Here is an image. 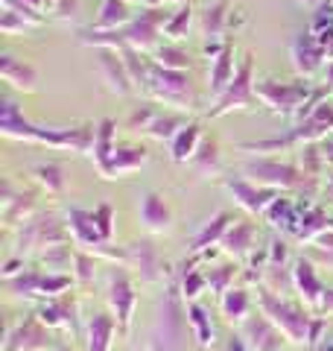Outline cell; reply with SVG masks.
Returning <instances> with one entry per match:
<instances>
[{
    "mask_svg": "<svg viewBox=\"0 0 333 351\" xmlns=\"http://www.w3.org/2000/svg\"><path fill=\"white\" fill-rule=\"evenodd\" d=\"M94 217H97V228H99V234H103V240L111 243V234H114V208H111V202L97 205Z\"/></svg>",
    "mask_w": 333,
    "mask_h": 351,
    "instance_id": "7dc6e473",
    "label": "cell"
},
{
    "mask_svg": "<svg viewBox=\"0 0 333 351\" xmlns=\"http://www.w3.org/2000/svg\"><path fill=\"white\" fill-rule=\"evenodd\" d=\"M68 232L73 243L85 252H91V255H97L99 246H106V240L97 228L94 211H85V208H71L68 211Z\"/></svg>",
    "mask_w": 333,
    "mask_h": 351,
    "instance_id": "2e32d148",
    "label": "cell"
},
{
    "mask_svg": "<svg viewBox=\"0 0 333 351\" xmlns=\"http://www.w3.org/2000/svg\"><path fill=\"white\" fill-rule=\"evenodd\" d=\"M132 18H135V12H132V3H126V0H103V6H99L97 21H94V24L88 27V29L111 32V29L126 27Z\"/></svg>",
    "mask_w": 333,
    "mask_h": 351,
    "instance_id": "1f68e13d",
    "label": "cell"
},
{
    "mask_svg": "<svg viewBox=\"0 0 333 351\" xmlns=\"http://www.w3.org/2000/svg\"><path fill=\"white\" fill-rule=\"evenodd\" d=\"M114 149H117V123L111 117H106L97 123V141H94V149H91L94 167L99 176L108 170V161L114 156Z\"/></svg>",
    "mask_w": 333,
    "mask_h": 351,
    "instance_id": "83f0119b",
    "label": "cell"
},
{
    "mask_svg": "<svg viewBox=\"0 0 333 351\" xmlns=\"http://www.w3.org/2000/svg\"><path fill=\"white\" fill-rule=\"evenodd\" d=\"M260 100L254 94V59L246 56L237 64V73L231 85L222 91V97L214 100V108L208 112V117H222V114H231V112H243V108H254Z\"/></svg>",
    "mask_w": 333,
    "mask_h": 351,
    "instance_id": "9c48e42d",
    "label": "cell"
},
{
    "mask_svg": "<svg viewBox=\"0 0 333 351\" xmlns=\"http://www.w3.org/2000/svg\"><path fill=\"white\" fill-rule=\"evenodd\" d=\"M29 29H32V24L21 12L3 9V15H0V32H3V36H18V32H29Z\"/></svg>",
    "mask_w": 333,
    "mask_h": 351,
    "instance_id": "bcb514c9",
    "label": "cell"
},
{
    "mask_svg": "<svg viewBox=\"0 0 333 351\" xmlns=\"http://www.w3.org/2000/svg\"><path fill=\"white\" fill-rule=\"evenodd\" d=\"M243 176L251 179L254 184L263 188H275V191H298V193H313L316 179L310 176L304 167L290 161H275V158H258V161H246L243 164Z\"/></svg>",
    "mask_w": 333,
    "mask_h": 351,
    "instance_id": "52a82bcc",
    "label": "cell"
},
{
    "mask_svg": "<svg viewBox=\"0 0 333 351\" xmlns=\"http://www.w3.org/2000/svg\"><path fill=\"white\" fill-rule=\"evenodd\" d=\"M243 337H246V343H249L251 351H281L284 339H286L263 313L260 316H249V319L243 322Z\"/></svg>",
    "mask_w": 333,
    "mask_h": 351,
    "instance_id": "7402d4cb",
    "label": "cell"
},
{
    "mask_svg": "<svg viewBox=\"0 0 333 351\" xmlns=\"http://www.w3.org/2000/svg\"><path fill=\"white\" fill-rule=\"evenodd\" d=\"M193 24V9L190 3H182L179 12H173L170 18H166V24H164V36L166 38H173V41H179L187 36V29H190Z\"/></svg>",
    "mask_w": 333,
    "mask_h": 351,
    "instance_id": "b9f144b4",
    "label": "cell"
},
{
    "mask_svg": "<svg viewBox=\"0 0 333 351\" xmlns=\"http://www.w3.org/2000/svg\"><path fill=\"white\" fill-rule=\"evenodd\" d=\"M38 322L47 325V328H56V331H76V299L71 293L64 295H56V299H47L41 307H38Z\"/></svg>",
    "mask_w": 333,
    "mask_h": 351,
    "instance_id": "ac0fdd59",
    "label": "cell"
},
{
    "mask_svg": "<svg viewBox=\"0 0 333 351\" xmlns=\"http://www.w3.org/2000/svg\"><path fill=\"white\" fill-rule=\"evenodd\" d=\"M73 276H76V281L82 284V287H88L94 278H97V255H91V252H85V249H79L73 255Z\"/></svg>",
    "mask_w": 333,
    "mask_h": 351,
    "instance_id": "7bdbcfd3",
    "label": "cell"
},
{
    "mask_svg": "<svg viewBox=\"0 0 333 351\" xmlns=\"http://www.w3.org/2000/svg\"><path fill=\"white\" fill-rule=\"evenodd\" d=\"M228 6H231V0H219V3L214 6H208L205 12H202V36L208 41H217L222 38V32H225V24H228Z\"/></svg>",
    "mask_w": 333,
    "mask_h": 351,
    "instance_id": "e575fe53",
    "label": "cell"
},
{
    "mask_svg": "<svg viewBox=\"0 0 333 351\" xmlns=\"http://www.w3.org/2000/svg\"><path fill=\"white\" fill-rule=\"evenodd\" d=\"M36 211V193L32 191H21L18 196H12V182H3V219L6 226H18L27 223Z\"/></svg>",
    "mask_w": 333,
    "mask_h": 351,
    "instance_id": "484cf974",
    "label": "cell"
},
{
    "mask_svg": "<svg viewBox=\"0 0 333 351\" xmlns=\"http://www.w3.org/2000/svg\"><path fill=\"white\" fill-rule=\"evenodd\" d=\"M138 217H140V223L149 234H164V232L173 228V208H170V202H166V196L155 193V191L140 196Z\"/></svg>",
    "mask_w": 333,
    "mask_h": 351,
    "instance_id": "e0dca14e",
    "label": "cell"
},
{
    "mask_svg": "<svg viewBox=\"0 0 333 351\" xmlns=\"http://www.w3.org/2000/svg\"><path fill=\"white\" fill-rule=\"evenodd\" d=\"M126 3H143V0H126Z\"/></svg>",
    "mask_w": 333,
    "mask_h": 351,
    "instance_id": "91938a15",
    "label": "cell"
},
{
    "mask_svg": "<svg viewBox=\"0 0 333 351\" xmlns=\"http://www.w3.org/2000/svg\"><path fill=\"white\" fill-rule=\"evenodd\" d=\"M190 167L199 173V176H217L222 170V161H219V144L217 138H205L202 147H199V152L193 156Z\"/></svg>",
    "mask_w": 333,
    "mask_h": 351,
    "instance_id": "d590c367",
    "label": "cell"
},
{
    "mask_svg": "<svg viewBox=\"0 0 333 351\" xmlns=\"http://www.w3.org/2000/svg\"><path fill=\"white\" fill-rule=\"evenodd\" d=\"M24 269H27V263H24V258H21V255L9 258V261L3 263V281H9V278L21 276V272H24Z\"/></svg>",
    "mask_w": 333,
    "mask_h": 351,
    "instance_id": "816d5d0a",
    "label": "cell"
},
{
    "mask_svg": "<svg viewBox=\"0 0 333 351\" xmlns=\"http://www.w3.org/2000/svg\"><path fill=\"white\" fill-rule=\"evenodd\" d=\"M182 290L173 287L164 293L155 313V325L147 339V351H187V307L182 304Z\"/></svg>",
    "mask_w": 333,
    "mask_h": 351,
    "instance_id": "3957f363",
    "label": "cell"
},
{
    "mask_svg": "<svg viewBox=\"0 0 333 351\" xmlns=\"http://www.w3.org/2000/svg\"><path fill=\"white\" fill-rule=\"evenodd\" d=\"M179 290H182V295H184V302H196L199 295L208 290V276H205V269H193V263H184Z\"/></svg>",
    "mask_w": 333,
    "mask_h": 351,
    "instance_id": "ab89813d",
    "label": "cell"
},
{
    "mask_svg": "<svg viewBox=\"0 0 333 351\" xmlns=\"http://www.w3.org/2000/svg\"><path fill=\"white\" fill-rule=\"evenodd\" d=\"M325 161L333 164V141H328V144H325Z\"/></svg>",
    "mask_w": 333,
    "mask_h": 351,
    "instance_id": "9f6ffc18",
    "label": "cell"
},
{
    "mask_svg": "<svg viewBox=\"0 0 333 351\" xmlns=\"http://www.w3.org/2000/svg\"><path fill=\"white\" fill-rule=\"evenodd\" d=\"M219 313L228 325H243L251 316V293L246 287H231L219 295Z\"/></svg>",
    "mask_w": 333,
    "mask_h": 351,
    "instance_id": "f1b7e54d",
    "label": "cell"
},
{
    "mask_svg": "<svg viewBox=\"0 0 333 351\" xmlns=\"http://www.w3.org/2000/svg\"><path fill=\"white\" fill-rule=\"evenodd\" d=\"M129 249V263L126 267H135L143 284H155L164 278V261L158 255L152 240H138V243L126 246Z\"/></svg>",
    "mask_w": 333,
    "mask_h": 351,
    "instance_id": "d6986e66",
    "label": "cell"
},
{
    "mask_svg": "<svg viewBox=\"0 0 333 351\" xmlns=\"http://www.w3.org/2000/svg\"><path fill=\"white\" fill-rule=\"evenodd\" d=\"M147 161H149L147 147H138V144L117 147L108 161V170L103 173V179H126V176L138 173L140 167H147Z\"/></svg>",
    "mask_w": 333,
    "mask_h": 351,
    "instance_id": "603a6c76",
    "label": "cell"
},
{
    "mask_svg": "<svg viewBox=\"0 0 333 351\" xmlns=\"http://www.w3.org/2000/svg\"><path fill=\"white\" fill-rule=\"evenodd\" d=\"M290 59H293V68L295 73L301 76V80H310V76H316L321 68H325L328 59V50L321 47V41L313 36V32H298L290 44Z\"/></svg>",
    "mask_w": 333,
    "mask_h": 351,
    "instance_id": "4fadbf2b",
    "label": "cell"
},
{
    "mask_svg": "<svg viewBox=\"0 0 333 351\" xmlns=\"http://www.w3.org/2000/svg\"><path fill=\"white\" fill-rule=\"evenodd\" d=\"M237 73V59H234V47L225 41V50L219 53L217 59H210V71H208V91L210 97H222V91L231 85V80H234Z\"/></svg>",
    "mask_w": 333,
    "mask_h": 351,
    "instance_id": "cb8c5ba5",
    "label": "cell"
},
{
    "mask_svg": "<svg viewBox=\"0 0 333 351\" xmlns=\"http://www.w3.org/2000/svg\"><path fill=\"white\" fill-rule=\"evenodd\" d=\"M222 188H225L231 196H234V202L240 208H246V211L251 217H263L266 214V208H269L275 202V196L281 193V191H275V188H263V184H254L251 179H246V176H225L222 179Z\"/></svg>",
    "mask_w": 333,
    "mask_h": 351,
    "instance_id": "7c38bea8",
    "label": "cell"
},
{
    "mask_svg": "<svg viewBox=\"0 0 333 351\" xmlns=\"http://www.w3.org/2000/svg\"><path fill=\"white\" fill-rule=\"evenodd\" d=\"M319 316H333V290H325V299H321V307H319Z\"/></svg>",
    "mask_w": 333,
    "mask_h": 351,
    "instance_id": "db71d44e",
    "label": "cell"
},
{
    "mask_svg": "<svg viewBox=\"0 0 333 351\" xmlns=\"http://www.w3.org/2000/svg\"><path fill=\"white\" fill-rule=\"evenodd\" d=\"M184 123H187V120L179 117V114H158V117L152 120V126L143 132V135L152 138V141H161V144H164V141L170 144V141L179 135V129H182Z\"/></svg>",
    "mask_w": 333,
    "mask_h": 351,
    "instance_id": "f35d334b",
    "label": "cell"
},
{
    "mask_svg": "<svg viewBox=\"0 0 333 351\" xmlns=\"http://www.w3.org/2000/svg\"><path fill=\"white\" fill-rule=\"evenodd\" d=\"M32 176H36V182L47 193H53V196L64 193V188H68V176H64V167H62V164H56V161L38 164V167L32 170Z\"/></svg>",
    "mask_w": 333,
    "mask_h": 351,
    "instance_id": "8d00e7d4",
    "label": "cell"
},
{
    "mask_svg": "<svg viewBox=\"0 0 333 351\" xmlns=\"http://www.w3.org/2000/svg\"><path fill=\"white\" fill-rule=\"evenodd\" d=\"M108 307H111V316L117 319L120 334L129 337V328H132V316H135V307H138V287L132 281L129 269L123 263H117L114 269L108 272Z\"/></svg>",
    "mask_w": 333,
    "mask_h": 351,
    "instance_id": "8fae6325",
    "label": "cell"
},
{
    "mask_svg": "<svg viewBox=\"0 0 333 351\" xmlns=\"http://www.w3.org/2000/svg\"><path fill=\"white\" fill-rule=\"evenodd\" d=\"M152 62L166 71H190V53L182 50L179 44H164V47L158 44L152 53Z\"/></svg>",
    "mask_w": 333,
    "mask_h": 351,
    "instance_id": "74e56055",
    "label": "cell"
},
{
    "mask_svg": "<svg viewBox=\"0 0 333 351\" xmlns=\"http://www.w3.org/2000/svg\"><path fill=\"white\" fill-rule=\"evenodd\" d=\"M325 82H328V91H333V59L328 62V68H325Z\"/></svg>",
    "mask_w": 333,
    "mask_h": 351,
    "instance_id": "11a10c76",
    "label": "cell"
},
{
    "mask_svg": "<svg viewBox=\"0 0 333 351\" xmlns=\"http://www.w3.org/2000/svg\"><path fill=\"white\" fill-rule=\"evenodd\" d=\"M298 3H304V6H325L328 0H298Z\"/></svg>",
    "mask_w": 333,
    "mask_h": 351,
    "instance_id": "6f0895ef",
    "label": "cell"
},
{
    "mask_svg": "<svg viewBox=\"0 0 333 351\" xmlns=\"http://www.w3.org/2000/svg\"><path fill=\"white\" fill-rule=\"evenodd\" d=\"M120 331L117 319L111 313H94L88 319V334H85V348L88 351H111V343H114V334Z\"/></svg>",
    "mask_w": 333,
    "mask_h": 351,
    "instance_id": "f546056e",
    "label": "cell"
},
{
    "mask_svg": "<svg viewBox=\"0 0 333 351\" xmlns=\"http://www.w3.org/2000/svg\"><path fill=\"white\" fill-rule=\"evenodd\" d=\"M284 261H286V243L281 237H275L269 246V269H281Z\"/></svg>",
    "mask_w": 333,
    "mask_h": 351,
    "instance_id": "f907efd6",
    "label": "cell"
},
{
    "mask_svg": "<svg viewBox=\"0 0 333 351\" xmlns=\"http://www.w3.org/2000/svg\"><path fill=\"white\" fill-rule=\"evenodd\" d=\"M173 12H164V6H155V9H143L140 15H135L126 27L120 29H111V32H97V29H82L79 44L85 47H99V50H140V53H155L158 47V38L164 32L166 18Z\"/></svg>",
    "mask_w": 333,
    "mask_h": 351,
    "instance_id": "7a4b0ae2",
    "label": "cell"
},
{
    "mask_svg": "<svg viewBox=\"0 0 333 351\" xmlns=\"http://www.w3.org/2000/svg\"><path fill=\"white\" fill-rule=\"evenodd\" d=\"M321 164H328V161H325V152H319L313 144H307V147L301 149V167H304V170H307V173L316 179Z\"/></svg>",
    "mask_w": 333,
    "mask_h": 351,
    "instance_id": "c3c4849f",
    "label": "cell"
},
{
    "mask_svg": "<svg viewBox=\"0 0 333 351\" xmlns=\"http://www.w3.org/2000/svg\"><path fill=\"white\" fill-rule=\"evenodd\" d=\"M0 76H3V82H9L24 94H32L38 88V71L15 56H0Z\"/></svg>",
    "mask_w": 333,
    "mask_h": 351,
    "instance_id": "d4e9b609",
    "label": "cell"
},
{
    "mask_svg": "<svg viewBox=\"0 0 333 351\" xmlns=\"http://www.w3.org/2000/svg\"><path fill=\"white\" fill-rule=\"evenodd\" d=\"M41 263H47L50 272H62L64 267L71 263V246L62 243V246H50L41 252Z\"/></svg>",
    "mask_w": 333,
    "mask_h": 351,
    "instance_id": "ee69618b",
    "label": "cell"
},
{
    "mask_svg": "<svg viewBox=\"0 0 333 351\" xmlns=\"http://www.w3.org/2000/svg\"><path fill=\"white\" fill-rule=\"evenodd\" d=\"M225 351H251V348H249V343H246V337L243 334H231L225 339Z\"/></svg>",
    "mask_w": 333,
    "mask_h": 351,
    "instance_id": "f5cc1de1",
    "label": "cell"
},
{
    "mask_svg": "<svg viewBox=\"0 0 333 351\" xmlns=\"http://www.w3.org/2000/svg\"><path fill=\"white\" fill-rule=\"evenodd\" d=\"M44 276H47V269H24L21 276L6 281V290L18 299H41Z\"/></svg>",
    "mask_w": 333,
    "mask_h": 351,
    "instance_id": "836d02e7",
    "label": "cell"
},
{
    "mask_svg": "<svg viewBox=\"0 0 333 351\" xmlns=\"http://www.w3.org/2000/svg\"><path fill=\"white\" fill-rule=\"evenodd\" d=\"M231 223H234V217H231L228 211L214 214V217H210L208 223L196 232L193 243H190V252H193V255H202V252H208L210 246H219L222 237H225V232L231 228Z\"/></svg>",
    "mask_w": 333,
    "mask_h": 351,
    "instance_id": "4316f807",
    "label": "cell"
},
{
    "mask_svg": "<svg viewBox=\"0 0 333 351\" xmlns=\"http://www.w3.org/2000/svg\"><path fill=\"white\" fill-rule=\"evenodd\" d=\"M158 114H161V112H158V108H155V106H149V103H147V106H138L135 112L129 114L126 126H129L132 132H147V129L152 126V120L158 117Z\"/></svg>",
    "mask_w": 333,
    "mask_h": 351,
    "instance_id": "f6af8a7d",
    "label": "cell"
},
{
    "mask_svg": "<svg viewBox=\"0 0 333 351\" xmlns=\"http://www.w3.org/2000/svg\"><path fill=\"white\" fill-rule=\"evenodd\" d=\"M76 15H79V0H59L53 6V18L62 21V24H71Z\"/></svg>",
    "mask_w": 333,
    "mask_h": 351,
    "instance_id": "681fc988",
    "label": "cell"
},
{
    "mask_svg": "<svg viewBox=\"0 0 333 351\" xmlns=\"http://www.w3.org/2000/svg\"><path fill=\"white\" fill-rule=\"evenodd\" d=\"M258 304H260V313L266 319L286 337V343L310 348V331H313L316 313H310L307 307H298L293 302H284L281 295H275L269 287H258Z\"/></svg>",
    "mask_w": 333,
    "mask_h": 351,
    "instance_id": "5b68a950",
    "label": "cell"
},
{
    "mask_svg": "<svg viewBox=\"0 0 333 351\" xmlns=\"http://www.w3.org/2000/svg\"><path fill=\"white\" fill-rule=\"evenodd\" d=\"M254 243H258V226H254L251 219H234L231 228L225 232V237H222L219 249L234 261H246L254 252Z\"/></svg>",
    "mask_w": 333,
    "mask_h": 351,
    "instance_id": "44dd1931",
    "label": "cell"
},
{
    "mask_svg": "<svg viewBox=\"0 0 333 351\" xmlns=\"http://www.w3.org/2000/svg\"><path fill=\"white\" fill-rule=\"evenodd\" d=\"M24 3H29L32 9H44V0H24Z\"/></svg>",
    "mask_w": 333,
    "mask_h": 351,
    "instance_id": "680465c9",
    "label": "cell"
},
{
    "mask_svg": "<svg viewBox=\"0 0 333 351\" xmlns=\"http://www.w3.org/2000/svg\"><path fill=\"white\" fill-rule=\"evenodd\" d=\"M290 278H293V287L298 293V299H301V304L307 307L310 313H319L321 307V299H325V281L319 278L316 267L310 263L307 258H295L293 261V269H290Z\"/></svg>",
    "mask_w": 333,
    "mask_h": 351,
    "instance_id": "5bb4252c",
    "label": "cell"
},
{
    "mask_svg": "<svg viewBox=\"0 0 333 351\" xmlns=\"http://www.w3.org/2000/svg\"><path fill=\"white\" fill-rule=\"evenodd\" d=\"M330 3H333V0H330Z\"/></svg>",
    "mask_w": 333,
    "mask_h": 351,
    "instance_id": "be15d7a7",
    "label": "cell"
},
{
    "mask_svg": "<svg viewBox=\"0 0 333 351\" xmlns=\"http://www.w3.org/2000/svg\"><path fill=\"white\" fill-rule=\"evenodd\" d=\"M50 328L38 322V316H29L21 322L12 334L6 337V351H47L50 346Z\"/></svg>",
    "mask_w": 333,
    "mask_h": 351,
    "instance_id": "ffe728a7",
    "label": "cell"
},
{
    "mask_svg": "<svg viewBox=\"0 0 333 351\" xmlns=\"http://www.w3.org/2000/svg\"><path fill=\"white\" fill-rule=\"evenodd\" d=\"M59 351H68V348H59Z\"/></svg>",
    "mask_w": 333,
    "mask_h": 351,
    "instance_id": "6125c7cd",
    "label": "cell"
},
{
    "mask_svg": "<svg viewBox=\"0 0 333 351\" xmlns=\"http://www.w3.org/2000/svg\"><path fill=\"white\" fill-rule=\"evenodd\" d=\"M205 276H208V290L214 295H222V293H228L231 287H234L237 267L234 263H219V267H214V269H205Z\"/></svg>",
    "mask_w": 333,
    "mask_h": 351,
    "instance_id": "60d3db41",
    "label": "cell"
},
{
    "mask_svg": "<svg viewBox=\"0 0 333 351\" xmlns=\"http://www.w3.org/2000/svg\"><path fill=\"white\" fill-rule=\"evenodd\" d=\"M330 188H333V179H330Z\"/></svg>",
    "mask_w": 333,
    "mask_h": 351,
    "instance_id": "94428289",
    "label": "cell"
},
{
    "mask_svg": "<svg viewBox=\"0 0 333 351\" xmlns=\"http://www.w3.org/2000/svg\"><path fill=\"white\" fill-rule=\"evenodd\" d=\"M202 141H205V132L199 123H184L179 129V135H175L170 141V158L175 164H187V161H193V156L199 152V147H202Z\"/></svg>",
    "mask_w": 333,
    "mask_h": 351,
    "instance_id": "4dcf8cb0",
    "label": "cell"
},
{
    "mask_svg": "<svg viewBox=\"0 0 333 351\" xmlns=\"http://www.w3.org/2000/svg\"><path fill=\"white\" fill-rule=\"evenodd\" d=\"M333 132V103L321 100L307 117L298 120V126L284 138H266V141H251V144H240V149L246 152H278V149H290V147H307L316 144Z\"/></svg>",
    "mask_w": 333,
    "mask_h": 351,
    "instance_id": "8992f818",
    "label": "cell"
},
{
    "mask_svg": "<svg viewBox=\"0 0 333 351\" xmlns=\"http://www.w3.org/2000/svg\"><path fill=\"white\" fill-rule=\"evenodd\" d=\"M99 73H103V80L108 85L111 94L117 97H132L138 91L135 82H132V73L126 68V59L120 50H99Z\"/></svg>",
    "mask_w": 333,
    "mask_h": 351,
    "instance_id": "9a60e30c",
    "label": "cell"
},
{
    "mask_svg": "<svg viewBox=\"0 0 333 351\" xmlns=\"http://www.w3.org/2000/svg\"><path fill=\"white\" fill-rule=\"evenodd\" d=\"M68 223H62L53 211H41V214H32L24 226H21V234H18V246L24 252L32 249H50V246H62L68 243Z\"/></svg>",
    "mask_w": 333,
    "mask_h": 351,
    "instance_id": "30bf717a",
    "label": "cell"
},
{
    "mask_svg": "<svg viewBox=\"0 0 333 351\" xmlns=\"http://www.w3.org/2000/svg\"><path fill=\"white\" fill-rule=\"evenodd\" d=\"M187 325H190V334L199 343V348H210L217 343V331H214V322H210V313L199 302H187Z\"/></svg>",
    "mask_w": 333,
    "mask_h": 351,
    "instance_id": "d6a6232c",
    "label": "cell"
},
{
    "mask_svg": "<svg viewBox=\"0 0 333 351\" xmlns=\"http://www.w3.org/2000/svg\"><path fill=\"white\" fill-rule=\"evenodd\" d=\"M143 94H149L155 103L179 108V112H193L196 108V94L187 71H166L155 62H149V82Z\"/></svg>",
    "mask_w": 333,
    "mask_h": 351,
    "instance_id": "ba28073f",
    "label": "cell"
},
{
    "mask_svg": "<svg viewBox=\"0 0 333 351\" xmlns=\"http://www.w3.org/2000/svg\"><path fill=\"white\" fill-rule=\"evenodd\" d=\"M258 100L275 114H295L298 120L307 117L321 103V91H313L310 82L298 76L295 82H278V80H258L254 82Z\"/></svg>",
    "mask_w": 333,
    "mask_h": 351,
    "instance_id": "277c9868",
    "label": "cell"
},
{
    "mask_svg": "<svg viewBox=\"0 0 333 351\" xmlns=\"http://www.w3.org/2000/svg\"><path fill=\"white\" fill-rule=\"evenodd\" d=\"M0 132L9 141H27V144H41L53 149H73V152H91L97 141V123L79 126H36L24 117V112L3 100L0 106Z\"/></svg>",
    "mask_w": 333,
    "mask_h": 351,
    "instance_id": "6da1fadb",
    "label": "cell"
}]
</instances>
